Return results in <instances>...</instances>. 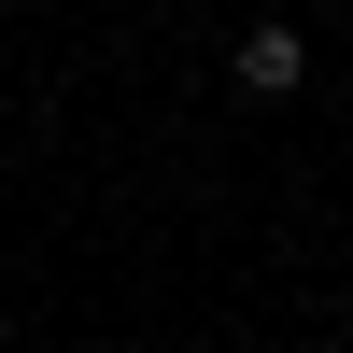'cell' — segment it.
Here are the masks:
<instances>
[{
  "label": "cell",
  "instance_id": "obj_1",
  "mask_svg": "<svg viewBox=\"0 0 353 353\" xmlns=\"http://www.w3.org/2000/svg\"><path fill=\"white\" fill-rule=\"evenodd\" d=\"M241 85H254V99H297V85H311V43H297V28H241Z\"/></svg>",
  "mask_w": 353,
  "mask_h": 353
}]
</instances>
